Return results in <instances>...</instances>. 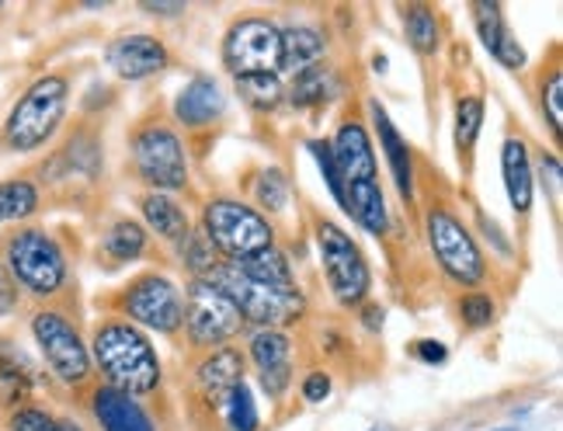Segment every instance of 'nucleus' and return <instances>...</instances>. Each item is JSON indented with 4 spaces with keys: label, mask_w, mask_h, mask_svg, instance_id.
<instances>
[{
    "label": "nucleus",
    "mask_w": 563,
    "mask_h": 431,
    "mask_svg": "<svg viewBox=\"0 0 563 431\" xmlns=\"http://www.w3.org/2000/svg\"><path fill=\"white\" fill-rule=\"evenodd\" d=\"M91 365L108 379V386L125 397H146L161 386V358L129 320L98 323L91 341Z\"/></svg>",
    "instance_id": "f257e3e1"
},
{
    "label": "nucleus",
    "mask_w": 563,
    "mask_h": 431,
    "mask_svg": "<svg viewBox=\"0 0 563 431\" xmlns=\"http://www.w3.org/2000/svg\"><path fill=\"white\" fill-rule=\"evenodd\" d=\"M202 233L230 265H241L247 257L275 247L268 216L241 199H212L202 212Z\"/></svg>",
    "instance_id": "f03ea898"
},
{
    "label": "nucleus",
    "mask_w": 563,
    "mask_h": 431,
    "mask_svg": "<svg viewBox=\"0 0 563 431\" xmlns=\"http://www.w3.org/2000/svg\"><path fill=\"white\" fill-rule=\"evenodd\" d=\"M67 98H70V84L63 77L56 74L38 77L32 88L18 98L14 112L4 125V143L18 150V154H32L42 143H49L63 115H67Z\"/></svg>",
    "instance_id": "7ed1b4c3"
},
{
    "label": "nucleus",
    "mask_w": 563,
    "mask_h": 431,
    "mask_svg": "<svg viewBox=\"0 0 563 431\" xmlns=\"http://www.w3.org/2000/svg\"><path fill=\"white\" fill-rule=\"evenodd\" d=\"M209 278L233 299L241 320H251V323H257V328L278 331V328L296 323L302 313H307V296H302L299 289H275L265 283H254L251 275H244L230 262H220V268H216Z\"/></svg>",
    "instance_id": "20e7f679"
},
{
    "label": "nucleus",
    "mask_w": 563,
    "mask_h": 431,
    "mask_svg": "<svg viewBox=\"0 0 563 431\" xmlns=\"http://www.w3.org/2000/svg\"><path fill=\"white\" fill-rule=\"evenodd\" d=\"M4 268L14 278V286L29 289L32 296H56L67 286V257L46 230H14L4 244Z\"/></svg>",
    "instance_id": "39448f33"
},
{
    "label": "nucleus",
    "mask_w": 563,
    "mask_h": 431,
    "mask_svg": "<svg viewBox=\"0 0 563 431\" xmlns=\"http://www.w3.org/2000/svg\"><path fill=\"white\" fill-rule=\"evenodd\" d=\"M241 313H236L233 299L212 283V278H195L185 292V320L181 328L188 334L191 349H223L236 334H241Z\"/></svg>",
    "instance_id": "423d86ee"
},
{
    "label": "nucleus",
    "mask_w": 563,
    "mask_h": 431,
    "mask_svg": "<svg viewBox=\"0 0 563 431\" xmlns=\"http://www.w3.org/2000/svg\"><path fill=\"white\" fill-rule=\"evenodd\" d=\"M133 164L150 191H178L188 185V157L181 136L161 119L143 122L133 133Z\"/></svg>",
    "instance_id": "0eeeda50"
},
{
    "label": "nucleus",
    "mask_w": 563,
    "mask_h": 431,
    "mask_svg": "<svg viewBox=\"0 0 563 431\" xmlns=\"http://www.w3.org/2000/svg\"><path fill=\"white\" fill-rule=\"evenodd\" d=\"M317 247L320 262L328 272V286L341 307H358L369 292V265L358 251V244L338 223H317Z\"/></svg>",
    "instance_id": "6e6552de"
},
{
    "label": "nucleus",
    "mask_w": 563,
    "mask_h": 431,
    "mask_svg": "<svg viewBox=\"0 0 563 431\" xmlns=\"http://www.w3.org/2000/svg\"><path fill=\"white\" fill-rule=\"evenodd\" d=\"M424 226H428V244L435 251L442 272L452 278V283L481 286L484 283V251L456 216L449 209H431Z\"/></svg>",
    "instance_id": "1a4fd4ad"
},
{
    "label": "nucleus",
    "mask_w": 563,
    "mask_h": 431,
    "mask_svg": "<svg viewBox=\"0 0 563 431\" xmlns=\"http://www.w3.org/2000/svg\"><path fill=\"white\" fill-rule=\"evenodd\" d=\"M32 334L38 341L42 355H46L49 369L67 386H80L84 379L91 376L95 365H91L88 344H84L77 328L63 313H53V310L35 313L32 317Z\"/></svg>",
    "instance_id": "9d476101"
},
{
    "label": "nucleus",
    "mask_w": 563,
    "mask_h": 431,
    "mask_svg": "<svg viewBox=\"0 0 563 431\" xmlns=\"http://www.w3.org/2000/svg\"><path fill=\"white\" fill-rule=\"evenodd\" d=\"M122 310L157 334H178L185 320V296L167 275H140L122 296Z\"/></svg>",
    "instance_id": "9b49d317"
},
{
    "label": "nucleus",
    "mask_w": 563,
    "mask_h": 431,
    "mask_svg": "<svg viewBox=\"0 0 563 431\" xmlns=\"http://www.w3.org/2000/svg\"><path fill=\"white\" fill-rule=\"evenodd\" d=\"M223 59L233 77L275 70L278 67V29L268 18H257V14L233 21L223 38Z\"/></svg>",
    "instance_id": "f8f14e48"
},
{
    "label": "nucleus",
    "mask_w": 563,
    "mask_h": 431,
    "mask_svg": "<svg viewBox=\"0 0 563 431\" xmlns=\"http://www.w3.org/2000/svg\"><path fill=\"white\" fill-rule=\"evenodd\" d=\"M247 355L268 397H282L292 379V341L275 328H257L247 341Z\"/></svg>",
    "instance_id": "ddd939ff"
},
{
    "label": "nucleus",
    "mask_w": 563,
    "mask_h": 431,
    "mask_svg": "<svg viewBox=\"0 0 563 431\" xmlns=\"http://www.w3.org/2000/svg\"><path fill=\"white\" fill-rule=\"evenodd\" d=\"M331 154L334 164L341 170L344 188L352 185H373L379 181V167H376V154H373V140L365 133V125L358 119L341 122V129L331 140Z\"/></svg>",
    "instance_id": "4468645a"
},
{
    "label": "nucleus",
    "mask_w": 563,
    "mask_h": 431,
    "mask_svg": "<svg viewBox=\"0 0 563 431\" xmlns=\"http://www.w3.org/2000/svg\"><path fill=\"white\" fill-rule=\"evenodd\" d=\"M108 67L122 80H143L167 67V46L154 35H119L108 46Z\"/></svg>",
    "instance_id": "2eb2a0df"
},
{
    "label": "nucleus",
    "mask_w": 563,
    "mask_h": 431,
    "mask_svg": "<svg viewBox=\"0 0 563 431\" xmlns=\"http://www.w3.org/2000/svg\"><path fill=\"white\" fill-rule=\"evenodd\" d=\"M473 11V21H476V32H481L484 46L490 49V56L501 63V67L508 70H518L526 67V49L518 46V38L511 35V29L505 25V14L497 4H490V0H476V4L470 8Z\"/></svg>",
    "instance_id": "dca6fc26"
},
{
    "label": "nucleus",
    "mask_w": 563,
    "mask_h": 431,
    "mask_svg": "<svg viewBox=\"0 0 563 431\" xmlns=\"http://www.w3.org/2000/svg\"><path fill=\"white\" fill-rule=\"evenodd\" d=\"M369 112H373V125H376V133H379V146H383V154H386L389 170H394V181L400 188V196L410 199V196H415V157H410V146L397 133V125L389 122L386 108L379 101H369Z\"/></svg>",
    "instance_id": "f3484780"
},
{
    "label": "nucleus",
    "mask_w": 563,
    "mask_h": 431,
    "mask_svg": "<svg viewBox=\"0 0 563 431\" xmlns=\"http://www.w3.org/2000/svg\"><path fill=\"white\" fill-rule=\"evenodd\" d=\"M223 91H220V84L209 80V77H195L191 84H185V91L178 95L175 101V115L181 125L188 129H202L209 122H216L223 115Z\"/></svg>",
    "instance_id": "a211bd4d"
},
{
    "label": "nucleus",
    "mask_w": 563,
    "mask_h": 431,
    "mask_svg": "<svg viewBox=\"0 0 563 431\" xmlns=\"http://www.w3.org/2000/svg\"><path fill=\"white\" fill-rule=\"evenodd\" d=\"M91 407L104 431H154V421H150V415L140 407V400L112 390V386H101Z\"/></svg>",
    "instance_id": "6ab92c4d"
},
{
    "label": "nucleus",
    "mask_w": 563,
    "mask_h": 431,
    "mask_svg": "<svg viewBox=\"0 0 563 431\" xmlns=\"http://www.w3.org/2000/svg\"><path fill=\"white\" fill-rule=\"evenodd\" d=\"M195 376H199L202 394L220 404L236 383H244V358H241V352H236V349L223 344V349H212L199 362V373H195Z\"/></svg>",
    "instance_id": "aec40b11"
},
{
    "label": "nucleus",
    "mask_w": 563,
    "mask_h": 431,
    "mask_svg": "<svg viewBox=\"0 0 563 431\" xmlns=\"http://www.w3.org/2000/svg\"><path fill=\"white\" fill-rule=\"evenodd\" d=\"M328 49V38H323L313 25H292L286 32H278V67L302 74L317 67Z\"/></svg>",
    "instance_id": "412c9836"
},
{
    "label": "nucleus",
    "mask_w": 563,
    "mask_h": 431,
    "mask_svg": "<svg viewBox=\"0 0 563 431\" xmlns=\"http://www.w3.org/2000/svg\"><path fill=\"white\" fill-rule=\"evenodd\" d=\"M501 164H505V188H508V199H511L515 212H529V206H532V164H529L526 143L518 136L505 140Z\"/></svg>",
    "instance_id": "4be33fe9"
},
{
    "label": "nucleus",
    "mask_w": 563,
    "mask_h": 431,
    "mask_svg": "<svg viewBox=\"0 0 563 431\" xmlns=\"http://www.w3.org/2000/svg\"><path fill=\"white\" fill-rule=\"evenodd\" d=\"M344 199H349V209H344V212H349L362 230H369V233H386V226H389V212H386V196H383L379 181L344 188Z\"/></svg>",
    "instance_id": "5701e85b"
},
{
    "label": "nucleus",
    "mask_w": 563,
    "mask_h": 431,
    "mask_svg": "<svg viewBox=\"0 0 563 431\" xmlns=\"http://www.w3.org/2000/svg\"><path fill=\"white\" fill-rule=\"evenodd\" d=\"M140 209H143V220L154 226L164 236V241H178L181 244L185 236H188V230H191L185 209L170 196H164V191H146Z\"/></svg>",
    "instance_id": "b1692460"
},
{
    "label": "nucleus",
    "mask_w": 563,
    "mask_h": 431,
    "mask_svg": "<svg viewBox=\"0 0 563 431\" xmlns=\"http://www.w3.org/2000/svg\"><path fill=\"white\" fill-rule=\"evenodd\" d=\"M334 95H338V77H334L331 67H323V63H317V67L296 74L292 88H289L292 108H317V104H328Z\"/></svg>",
    "instance_id": "393cba45"
},
{
    "label": "nucleus",
    "mask_w": 563,
    "mask_h": 431,
    "mask_svg": "<svg viewBox=\"0 0 563 431\" xmlns=\"http://www.w3.org/2000/svg\"><path fill=\"white\" fill-rule=\"evenodd\" d=\"M236 95L251 108V112H272V108L282 101L286 88L275 70H262V74H241L236 77Z\"/></svg>",
    "instance_id": "a878e982"
},
{
    "label": "nucleus",
    "mask_w": 563,
    "mask_h": 431,
    "mask_svg": "<svg viewBox=\"0 0 563 431\" xmlns=\"http://www.w3.org/2000/svg\"><path fill=\"white\" fill-rule=\"evenodd\" d=\"M244 275H251L254 283H265V286H275V289H296L292 286V268L286 262V254H282L278 247H268L262 254L247 257V262L236 265Z\"/></svg>",
    "instance_id": "bb28decb"
},
{
    "label": "nucleus",
    "mask_w": 563,
    "mask_h": 431,
    "mask_svg": "<svg viewBox=\"0 0 563 431\" xmlns=\"http://www.w3.org/2000/svg\"><path fill=\"white\" fill-rule=\"evenodd\" d=\"M38 209V188L25 178L0 185V223H21Z\"/></svg>",
    "instance_id": "cd10ccee"
},
{
    "label": "nucleus",
    "mask_w": 563,
    "mask_h": 431,
    "mask_svg": "<svg viewBox=\"0 0 563 431\" xmlns=\"http://www.w3.org/2000/svg\"><path fill=\"white\" fill-rule=\"evenodd\" d=\"M404 32H407V42L421 56L435 53V46H439V18L431 8H424V4L404 8Z\"/></svg>",
    "instance_id": "c85d7f7f"
},
{
    "label": "nucleus",
    "mask_w": 563,
    "mask_h": 431,
    "mask_svg": "<svg viewBox=\"0 0 563 431\" xmlns=\"http://www.w3.org/2000/svg\"><path fill=\"white\" fill-rule=\"evenodd\" d=\"M104 251L115 257V262H136V257L146 251V233L140 223L133 220H119L112 223V230L104 233Z\"/></svg>",
    "instance_id": "c756f323"
},
{
    "label": "nucleus",
    "mask_w": 563,
    "mask_h": 431,
    "mask_svg": "<svg viewBox=\"0 0 563 431\" xmlns=\"http://www.w3.org/2000/svg\"><path fill=\"white\" fill-rule=\"evenodd\" d=\"M181 262L188 265L195 278H209L220 268V254H216V247L209 244V236L202 230H188V236L181 241Z\"/></svg>",
    "instance_id": "7c9ffc66"
},
{
    "label": "nucleus",
    "mask_w": 563,
    "mask_h": 431,
    "mask_svg": "<svg viewBox=\"0 0 563 431\" xmlns=\"http://www.w3.org/2000/svg\"><path fill=\"white\" fill-rule=\"evenodd\" d=\"M32 397V376L21 362L0 358V407H21Z\"/></svg>",
    "instance_id": "2f4dec72"
},
{
    "label": "nucleus",
    "mask_w": 563,
    "mask_h": 431,
    "mask_svg": "<svg viewBox=\"0 0 563 431\" xmlns=\"http://www.w3.org/2000/svg\"><path fill=\"white\" fill-rule=\"evenodd\" d=\"M220 407H223V418L233 431H257V407H254V397L244 383H236L220 400Z\"/></svg>",
    "instance_id": "473e14b6"
},
{
    "label": "nucleus",
    "mask_w": 563,
    "mask_h": 431,
    "mask_svg": "<svg viewBox=\"0 0 563 431\" xmlns=\"http://www.w3.org/2000/svg\"><path fill=\"white\" fill-rule=\"evenodd\" d=\"M11 431H84L74 418H59L46 407H18L11 415Z\"/></svg>",
    "instance_id": "72a5a7b5"
},
{
    "label": "nucleus",
    "mask_w": 563,
    "mask_h": 431,
    "mask_svg": "<svg viewBox=\"0 0 563 431\" xmlns=\"http://www.w3.org/2000/svg\"><path fill=\"white\" fill-rule=\"evenodd\" d=\"M254 196H257V202H262V209H268V212L286 209V202H289L286 175H282L278 167H265L262 175L254 178Z\"/></svg>",
    "instance_id": "f704fd0d"
},
{
    "label": "nucleus",
    "mask_w": 563,
    "mask_h": 431,
    "mask_svg": "<svg viewBox=\"0 0 563 431\" xmlns=\"http://www.w3.org/2000/svg\"><path fill=\"white\" fill-rule=\"evenodd\" d=\"M481 125H484V98H476V95L460 98V104H456V146L470 150L476 143Z\"/></svg>",
    "instance_id": "c9c22d12"
},
{
    "label": "nucleus",
    "mask_w": 563,
    "mask_h": 431,
    "mask_svg": "<svg viewBox=\"0 0 563 431\" xmlns=\"http://www.w3.org/2000/svg\"><path fill=\"white\" fill-rule=\"evenodd\" d=\"M310 154L317 157V167H320V178L328 181L331 196L341 209H349V199H344V181H341V170L334 164V154H331V143L328 140H310Z\"/></svg>",
    "instance_id": "e433bc0d"
},
{
    "label": "nucleus",
    "mask_w": 563,
    "mask_h": 431,
    "mask_svg": "<svg viewBox=\"0 0 563 431\" xmlns=\"http://www.w3.org/2000/svg\"><path fill=\"white\" fill-rule=\"evenodd\" d=\"M460 317L463 323H470V328H487V323L494 320V299L484 296V292H470L460 299Z\"/></svg>",
    "instance_id": "4c0bfd02"
},
{
    "label": "nucleus",
    "mask_w": 563,
    "mask_h": 431,
    "mask_svg": "<svg viewBox=\"0 0 563 431\" xmlns=\"http://www.w3.org/2000/svg\"><path fill=\"white\" fill-rule=\"evenodd\" d=\"M543 112L550 119L553 136H560V115H563V80H560V70H553L550 84H543Z\"/></svg>",
    "instance_id": "58836bf2"
},
{
    "label": "nucleus",
    "mask_w": 563,
    "mask_h": 431,
    "mask_svg": "<svg viewBox=\"0 0 563 431\" xmlns=\"http://www.w3.org/2000/svg\"><path fill=\"white\" fill-rule=\"evenodd\" d=\"M331 397V376L328 373H310L302 379V400L307 404H320Z\"/></svg>",
    "instance_id": "ea45409f"
},
{
    "label": "nucleus",
    "mask_w": 563,
    "mask_h": 431,
    "mask_svg": "<svg viewBox=\"0 0 563 431\" xmlns=\"http://www.w3.org/2000/svg\"><path fill=\"white\" fill-rule=\"evenodd\" d=\"M18 307V289H14V278L8 275V268L0 265V317H8Z\"/></svg>",
    "instance_id": "a19ab883"
},
{
    "label": "nucleus",
    "mask_w": 563,
    "mask_h": 431,
    "mask_svg": "<svg viewBox=\"0 0 563 431\" xmlns=\"http://www.w3.org/2000/svg\"><path fill=\"white\" fill-rule=\"evenodd\" d=\"M410 352H415V355H418L421 362H428V365H442V362L449 358L445 344H439V341H418Z\"/></svg>",
    "instance_id": "79ce46f5"
},
{
    "label": "nucleus",
    "mask_w": 563,
    "mask_h": 431,
    "mask_svg": "<svg viewBox=\"0 0 563 431\" xmlns=\"http://www.w3.org/2000/svg\"><path fill=\"white\" fill-rule=\"evenodd\" d=\"M365 323H369V328L376 331L379 323H383V310H376V307H365Z\"/></svg>",
    "instance_id": "37998d69"
},
{
    "label": "nucleus",
    "mask_w": 563,
    "mask_h": 431,
    "mask_svg": "<svg viewBox=\"0 0 563 431\" xmlns=\"http://www.w3.org/2000/svg\"><path fill=\"white\" fill-rule=\"evenodd\" d=\"M143 8H146V11H154V14H178V11H181V4H170V8H167V4H143Z\"/></svg>",
    "instance_id": "c03bdc74"
}]
</instances>
